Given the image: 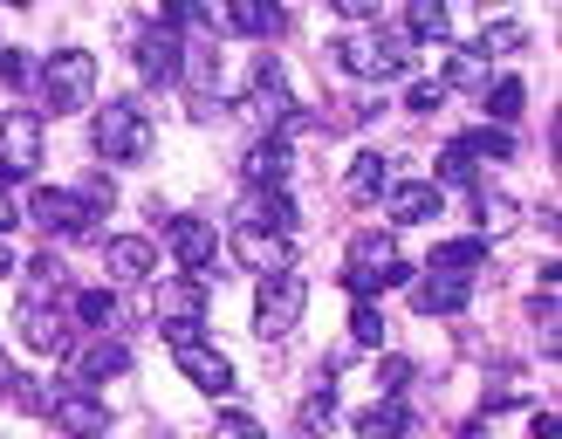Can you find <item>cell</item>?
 <instances>
[{"mask_svg":"<svg viewBox=\"0 0 562 439\" xmlns=\"http://www.w3.org/2000/svg\"><path fill=\"white\" fill-rule=\"evenodd\" d=\"M35 82H42L48 117H63V110H90V97H97V55H82V48H55L48 63L35 69Z\"/></svg>","mask_w":562,"mask_h":439,"instance_id":"6da1fadb","label":"cell"},{"mask_svg":"<svg viewBox=\"0 0 562 439\" xmlns=\"http://www.w3.org/2000/svg\"><path fill=\"white\" fill-rule=\"evenodd\" d=\"M90 145H97L103 165H137L151 151V117L137 103H103L97 124H90Z\"/></svg>","mask_w":562,"mask_h":439,"instance_id":"7a4b0ae2","label":"cell"},{"mask_svg":"<svg viewBox=\"0 0 562 439\" xmlns=\"http://www.w3.org/2000/svg\"><path fill=\"white\" fill-rule=\"evenodd\" d=\"M344 282H350V295L363 302L371 289H405V282H412V268L398 261V240L371 227V234H357V240H350V274H344Z\"/></svg>","mask_w":562,"mask_h":439,"instance_id":"3957f363","label":"cell"},{"mask_svg":"<svg viewBox=\"0 0 562 439\" xmlns=\"http://www.w3.org/2000/svg\"><path fill=\"white\" fill-rule=\"evenodd\" d=\"M302 309H308V282H302V274H268L261 295H255V337L261 344L289 337V329L302 323Z\"/></svg>","mask_w":562,"mask_h":439,"instance_id":"277c9868","label":"cell"},{"mask_svg":"<svg viewBox=\"0 0 562 439\" xmlns=\"http://www.w3.org/2000/svg\"><path fill=\"white\" fill-rule=\"evenodd\" d=\"M336 55H344V69H350V76H363V82H391V76L412 63V55H405V35H384V27L336 42Z\"/></svg>","mask_w":562,"mask_h":439,"instance_id":"5b68a950","label":"cell"},{"mask_svg":"<svg viewBox=\"0 0 562 439\" xmlns=\"http://www.w3.org/2000/svg\"><path fill=\"white\" fill-rule=\"evenodd\" d=\"M42 165V110H0V179H35Z\"/></svg>","mask_w":562,"mask_h":439,"instance_id":"8992f818","label":"cell"},{"mask_svg":"<svg viewBox=\"0 0 562 439\" xmlns=\"http://www.w3.org/2000/svg\"><path fill=\"white\" fill-rule=\"evenodd\" d=\"M14 323H21V344H27V350H48V357H69V350H76L69 323H63V309H55L48 295H21Z\"/></svg>","mask_w":562,"mask_h":439,"instance_id":"52a82bcc","label":"cell"},{"mask_svg":"<svg viewBox=\"0 0 562 439\" xmlns=\"http://www.w3.org/2000/svg\"><path fill=\"white\" fill-rule=\"evenodd\" d=\"M48 419H55V432H63V439H103L110 412H103V398H97V392L69 384V392H55V398H48Z\"/></svg>","mask_w":562,"mask_h":439,"instance_id":"ba28073f","label":"cell"},{"mask_svg":"<svg viewBox=\"0 0 562 439\" xmlns=\"http://www.w3.org/2000/svg\"><path fill=\"white\" fill-rule=\"evenodd\" d=\"M137 69H145L151 82H179V69H186V42H179L172 21H158V27H145V35H137Z\"/></svg>","mask_w":562,"mask_h":439,"instance_id":"9c48e42d","label":"cell"},{"mask_svg":"<svg viewBox=\"0 0 562 439\" xmlns=\"http://www.w3.org/2000/svg\"><path fill=\"white\" fill-rule=\"evenodd\" d=\"M234 261H240L247 274H261V282H268V274H289V261H295V247L281 240V234H261V227H240V234H234Z\"/></svg>","mask_w":562,"mask_h":439,"instance_id":"30bf717a","label":"cell"},{"mask_svg":"<svg viewBox=\"0 0 562 439\" xmlns=\"http://www.w3.org/2000/svg\"><path fill=\"white\" fill-rule=\"evenodd\" d=\"M27 219H35L42 234H90V219H97V213L82 206L76 192H48V185H42L35 200H27Z\"/></svg>","mask_w":562,"mask_h":439,"instance_id":"8fae6325","label":"cell"},{"mask_svg":"<svg viewBox=\"0 0 562 439\" xmlns=\"http://www.w3.org/2000/svg\"><path fill=\"white\" fill-rule=\"evenodd\" d=\"M165 247L179 255V268L192 274V282H206V268H213V255H220L206 219H172V227H165Z\"/></svg>","mask_w":562,"mask_h":439,"instance_id":"7c38bea8","label":"cell"},{"mask_svg":"<svg viewBox=\"0 0 562 439\" xmlns=\"http://www.w3.org/2000/svg\"><path fill=\"white\" fill-rule=\"evenodd\" d=\"M240 172H247L255 192H281L289 185V137H255L247 158H240Z\"/></svg>","mask_w":562,"mask_h":439,"instance_id":"4fadbf2b","label":"cell"},{"mask_svg":"<svg viewBox=\"0 0 562 439\" xmlns=\"http://www.w3.org/2000/svg\"><path fill=\"white\" fill-rule=\"evenodd\" d=\"M179 371L200 384V392H213V398L234 392V364H227V350H213V344H186L179 350Z\"/></svg>","mask_w":562,"mask_h":439,"instance_id":"5bb4252c","label":"cell"},{"mask_svg":"<svg viewBox=\"0 0 562 439\" xmlns=\"http://www.w3.org/2000/svg\"><path fill=\"white\" fill-rule=\"evenodd\" d=\"M384 206H391V219H398V227H412V219H439L446 192H439L432 179H405V185L384 192Z\"/></svg>","mask_w":562,"mask_h":439,"instance_id":"9a60e30c","label":"cell"},{"mask_svg":"<svg viewBox=\"0 0 562 439\" xmlns=\"http://www.w3.org/2000/svg\"><path fill=\"white\" fill-rule=\"evenodd\" d=\"M103 268L110 274H124V282H151V268H158V247L145 234H117L103 247Z\"/></svg>","mask_w":562,"mask_h":439,"instance_id":"2e32d148","label":"cell"},{"mask_svg":"<svg viewBox=\"0 0 562 439\" xmlns=\"http://www.w3.org/2000/svg\"><path fill=\"white\" fill-rule=\"evenodd\" d=\"M467 282H460V274H426V282H412V309L418 316H460L467 309Z\"/></svg>","mask_w":562,"mask_h":439,"instance_id":"e0dca14e","label":"cell"},{"mask_svg":"<svg viewBox=\"0 0 562 439\" xmlns=\"http://www.w3.org/2000/svg\"><path fill=\"white\" fill-rule=\"evenodd\" d=\"M240 219H247V227H261V234H281V240H289V227H295V200H289V192H247Z\"/></svg>","mask_w":562,"mask_h":439,"instance_id":"ac0fdd59","label":"cell"},{"mask_svg":"<svg viewBox=\"0 0 562 439\" xmlns=\"http://www.w3.org/2000/svg\"><path fill=\"white\" fill-rule=\"evenodd\" d=\"M151 309H165L172 323H200V309H206V282H151Z\"/></svg>","mask_w":562,"mask_h":439,"instance_id":"d6986e66","label":"cell"},{"mask_svg":"<svg viewBox=\"0 0 562 439\" xmlns=\"http://www.w3.org/2000/svg\"><path fill=\"white\" fill-rule=\"evenodd\" d=\"M76 371H82V392H90V384H103V378H124L131 371V350L124 344H82V357H76Z\"/></svg>","mask_w":562,"mask_h":439,"instance_id":"ffe728a7","label":"cell"},{"mask_svg":"<svg viewBox=\"0 0 562 439\" xmlns=\"http://www.w3.org/2000/svg\"><path fill=\"white\" fill-rule=\"evenodd\" d=\"M220 27H234V35H281V8H261V0H234V8H220Z\"/></svg>","mask_w":562,"mask_h":439,"instance_id":"44dd1931","label":"cell"},{"mask_svg":"<svg viewBox=\"0 0 562 439\" xmlns=\"http://www.w3.org/2000/svg\"><path fill=\"white\" fill-rule=\"evenodd\" d=\"M350 200H378V192H391V158L384 151H363L357 165H350Z\"/></svg>","mask_w":562,"mask_h":439,"instance_id":"7402d4cb","label":"cell"},{"mask_svg":"<svg viewBox=\"0 0 562 439\" xmlns=\"http://www.w3.org/2000/svg\"><path fill=\"white\" fill-rule=\"evenodd\" d=\"M329 419H336V384L323 378L316 392L302 398V412H295V432H302V439H316V432H329Z\"/></svg>","mask_w":562,"mask_h":439,"instance_id":"603a6c76","label":"cell"},{"mask_svg":"<svg viewBox=\"0 0 562 439\" xmlns=\"http://www.w3.org/2000/svg\"><path fill=\"white\" fill-rule=\"evenodd\" d=\"M405 405L398 398H384V405H371V412H363V419H357V439H405Z\"/></svg>","mask_w":562,"mask_h":439,"instance_id":"cb8c5ba5","label":"cell"},{"mask_svg":"<svg viewBox=\"0 0 562 439\" xmlns=\"http://www.w3.org/2000/svg\"><path fill=\"white\" fill-rule=\"evenodd\" d=\"M481 261H487L481 240H446V247H432V274H460V282H467V268H481Z\"/></svg>","mask_w":562,"mask_h":439,"instance_id":"d4e9b609","label":"cell"},{"mask_svg":"<svg viewBox=\"0 0 562 439\" xmlns=\"http://www.w3.org/2000/svg\"><path fill=\"white\" fill-rule=\"evenodd\" d=\"M528 35H521V21H487L481 27V42H473V55H481V63H487V55H515Z\"/></svg>","mask_w":562,"mask_h":439,"instance_id":"484cf974","label":"cell"},{"mask_svg":"<svg viewBox=\"0 0 562 439\" xmlns=\"http://www.w3.org/2000/svg\"><path fill=\"white\" fill-rule=\"evenodd\" d=\"M473 219H481V234H508V227H515V206L501 200V192L481 185V192H473Z\"/></svg>","mask_w":562,"mask_h":439,"instance_id":"4316f807","label":"cell"},{"mask_svg":"<svg viewBox=\"0 0 562 439\" xmlns=\"http://www.w3.org/2000/svg\"><path fill=\"white\" fill-rule=\"evenodd\" d=\"M76 323H82V329L117 323V295H110V289H82V295H76Z\"/></svg>","mask_w":562,"mask_h":439,"instance_id":"83f0119b","label":"cell"},{"mask_svg":"<svg viewBox=\"0 0 562 439\" xmlns=\"http://www.w3.org/2000/svg\"><path fill=\"white\" fill-rule=\"evenodd\" d=\"M405 27H412V35L418 42H446V8H439V0H412V14H405Z\"/></svg>","mask_w":562,"mask_h":439,"instance_id":"f1b7e54d","label":"cell"},{"mask_svg":"<svg viewBox=\"0 0 562 439\" xmlns=\"http://www.w3.org/2000/svg\"><path fill=\"white\" fill-rule=\"evenodd\" d=\"M521 97H528L521 82H515V76H501L494 90H487V117H494V124H515V117H521Z\"/></svg>","mask_w":562,"mask_h":439,"instance_id":"f546056e","label":"cell"},{"mask_svg":"<svg viewBox=\"0 0 562 439\" xmlns=\"http://www.w3.org/2000/svg\"><path fill=\"white\" fill-rule=\"evenodd\" d=\"M350 344L357 350H378L384 344V316L371 309V302H357V309H350Z\"/></svg>","mask_w":562,"mask_h":439,"instance_id":"4dcf8cb0","label":"cell"},{"mask_svg":"<svg viewBox=\"0 0 562 439\" xmlns=\"http://www.w3.org/2000/svg\"><path fill=\"white\" fill-rule=\"evenodd\" d=\"M439 179H446V185H473V151H467V145H446ZM439 179H432V185H439Z\"/></svg>","mask_w":562,"mask_h":439,"instance_id":"1f68e13d","label":"cell"},{"mask_svg":"<svg viewBox=\"0 0 562 439\" xmlns=\"http://www.w3.org/2000/svg\"><path fill=\"white\" fill-rule=\"evenodd\" d=\"M213 439H268V432H261V419H247V412H220Z\"/></svg>","mask_w":562,"mask_h":439,"instance_id":"d6a6232c","label":"cell"},{"mask_svg":"<svg viewBox=\"0 0 562 439\" xmlns=\"http://www.w3.org/2000/svg\"><path fill=\"white\" fill-rule=\"evenodd\" d=\"M0 82H14V90H27V82H35V63H27L21 48H0Z\"/></svg>","mask_w":562,"mask_h":439,"instance_id":"836d02e7","label":"cell"},{"mask_svg":"<svg viewBox=\"0 0 562 439\" xmlns=\"http://www.w3.org/2000/svg\"><path fill=\"white\" fill-rule=\"evenodd\" d=\"M460 145H467L473 158H508V151H515V145H508L501 131H473V137H460Z\"/></svg>","mask_w":562,"mask_h":439,"instance_id":"e575fe53","label":"cell"},{"mask_svg":"<svg viewBox=\"0 0 562 439\" xmlns=\"http://www.w3.org/2000/svg\"><path fill=\"white\" fill-rule=\"evenodd\" d=\"M439 103H446V82H412V97H405V110H418V117H432Z\"/></svg>","mask_w":562,"mask_h":439,"instance_id":"d590c367","label":"cell"},{"mask_svg":"<svg viewBox=\"0 0 562 439\" xmlns=\"http://www.w3.org/2000/svg\"><path fill=\"white\" fill-rule=\"evenodd\" d=\"M378 378H384L378 392H384V398H398V392H405V378H412V364H405V357H384V371H378Z\"/></svg>","mask_w":562,"mask_h":439,"instance_id":"8d00e7d4","label":"cell"},{"mask_svg":"<svg viewBox=\"0 0 562 439\" xmlns=\"http://www.w3.org/2000/svg\"><path fill=\"white\" fill-rule=\"evenodd\" d=\"M165 344L186 350V344H200V323H165Z\"/></svg>","mask_w":562,"mask_h":439,"instance_id":"74e56055","label":"cell"},{"mask_svg":"<svg viewBox=\"0 0 562 439\" xmlns=\"http://www.w3.org/2000/svg\"><path fill=\"white\" fill-rule=\"evenodd\" d=\"M344 8V21H378V0H336Z\"/></svg>","mask_w":562,"mask_h":439,"instance_id":"f35d334b","label":"cell"},{"mask_svg":"<svg viewBox=\"0 0 562 439\" xmlns=\"http://www.w3.org/2000/svg\"><path fill=\"white\" fill-rule=\"evenodd\" d=\"M14 227V206H8V192H0V234H8Z\"/></svg>","mask_w":562,"mask_h":439,"instance_id":"ab89813d","label":"cell"},{"mask_svg":"<svg viewBox=\"0 0 562 439\" xmlns=\"http://www.w3.org/2000/svg\"><path fill=\"white\" fill-rule=\"evenodd\" d=\"M8 268H14V255H8V247H0V274H8Z\"/></svg>","mask_w":562,"mask_h":439,"instance_id":"60d3db41","label":"cell"},{"mask_svg":"<svg viewBox=\"0 0 562 439\" xmlns=\"http://www.w3.org/2000/svg\"><path fill=\"white\" fill-rule=\"evenodd\" d=\"M0 384H14V378H8V364H0Z\"/></svg>","mask_w":562,"mask_h":439,"instance_id":"b9f144b4","label":"cell"}]
</instances>
